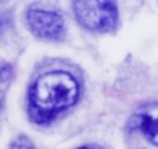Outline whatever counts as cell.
I'll list each match as a JSON object with an SVG mask.
<instances>
[{
    "instance_id": "6da1fadb",
    "label": "cell",
    "mask_w": 158,
    "mask_h": 149,
    "mask_svg": "<svg viewBox=\"0 0 158 149\" xmlns=\"http://www.w3.org/2000/svg\"><path fill=\"white\" fill-rule=\"evenodd\" d=\"M79 96V84L65 71H48L39 76L30 89V117L44 124L71 107Z\"/></svg>"
},
{
    "instance_id": "7a4b0ae2",
    "label": "cell",
    "mask_w": 158,
    "mask_h": 149,
    "mask_svg": "<svg viewBox=\"0 0 158 149\" xmlns=\"http://www.w3.org/2000/svg\"><path fill=\"white\" fill-rule=\"evenodd\" d=\"M73 11L79 23L90 31H110L118 20L115 0H73Z\"/></svg>"
},
{
    "instance_id": "3957f363",
    "label": "cell",
    "mask_w": 158,
    "mask_h": 149,
    "mask_svg": "<svg viewBox=\"0 0 158 149\" xmlns=\"http://www.w3.org/2000/svg\"><path fill=\"white\" fill-rule=\"evenodd\" d=\"M30 30L42 39H59L64 34V19L53 11L30 10L27 14Z\"/></svg>"
},
{
    "instance_id": "277c9868",
    "label": "cell",
    "mask_w": 158,
    "mask_h": 149,
    "mask_svg": "<svg viewBox=\"0 0 158 149\" xmlns=\"http://www.w3.org/2000/svg\"><path fill=\"white\" fill-rule=\"evenodd\" d=\"M132 124L150 143L158 146V103L138 109L132 118Z\"/></svg>"
},
{
    "instance_id": "5b68a950",
    "label": "cell",
    "mask_w": 158,
    "mask_h": 149,
    "mask_svg": "<svg viewBox=\"0 0 158 149\" xmlns=\"http://www.w3.org/2000/svg\"><path fill=\"white\" fill-rule=\"evenodd\" d=\"M11 149H34V144L30 141V138L22 135V137H17L11 143Z\"/></svg>"
},
{
    "instance_id": "8992f818",
    "label": "cell",
    "mask_w": 158,
    "mask_h": 149,
    "mask_svg": "<svg viewBox=\"0 0 158 149\" xmlns=\"http://www.w3.org/2000/svg\"><path fill=\"white\" fill-rule=\"evenodd\" d=\"M13 76V68L8 62L0 59V83H6Z\"/></svg>"
},
{
    "instance_id": "52a82bcc",
    "label": "cell",
    "mask_w": 158,
    "mask_h": 149,
    "mask_svg": "<svg viewBox=\"0 0 158 149\" xmlns=\"http://www.w3.org/2000/svg\"><path fill=\"white\" fill-rule=\"evenodd\" d=\"M79 149H90V147H79Z\"/></svg>"
},
{
    "instance_id": "ba28073f",
    "label": "cell",
    "mask_w": 158,
    "mask_h": 149,
    "mask_svg": "<svg viewBox=\"0 0 158 149\" xmlns=\"http://www.w3.org/2000/svg\"><path fill=\"white\" fill-rule=\"evenodd\" d=\"M2 2H5V0H0V3H2Z\"/></svg>"
}]
</instances>
